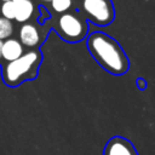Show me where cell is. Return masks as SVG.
<instances>
[{"label": "cell", "mask_w": 155, "mask_h": 155, "mask_svg": "<svg viewBox=\"0 0 155 155\" xmlns=\"http://www.w3.org/2000/svg\"><path fill=\"white\" fill-rule=\"evenodd\" d=\"M1 47H2V41L0 40V58H1Z\"/></svg>", "instance_id": "cell-13"}, {"label": "cell", "mask_w": 155, "mask_h": 155, "mask_svg": "<svg viewBox=\"0 0 155 155\" xmlns=\"http://www.w3.org/2000/svg\"><path fill=\"white\" fill-rule=\"evenodd\" d=\"M24 53V46L21 44L18 39H6L2 41L1 47V58L5 59L7 63L19 58Z\"/></svg>", "instance_id": "cell-7"}, {"label": "cell", "mask_w": 155, "mask_h": 155, "mask_svg": "<svg viewBox=\"0 0 155 155\" xmlns=\"http://www.w3.org/2000/svg\"><path fill=\"white\" fill-rule=\"evenodd\" d=\"M52 10L57 13H65L73 5V0H50Z\"/></svg>", "instance_id": "cell-11"}, {"label": "cell", "mask_w": 155, "mask_h": 155, "mask_svg": "<svg viewBox=\"0 0 155 155\" xmlns=\"http://www.w3.org/2000/svg\"><path fill=\"white\" fill-rule=\"evenodd\" d=\"M18 39L25 47H35L42 41L39 28L31 23H23L18 31Z\"/></svg>", "instance_id": "cell-6"}, {"label": "cell", "mask_w": 155, "mask_h": 155, "mask_svg": "<svg viewBox=\"0 0 155 155\" xmlns=\"http://www.w3.org/2000/svg\"><path fill=\"white\" fill-rule=\"evenodd\" d=\"M41 62V53L36 50L24 52L19 58L8 62L2 68V80L7 86L15 87L25 80L34 79Z\"/></svg>", "instance_id": "cell-2"}, {"label": "cell", "mask_w": 155, "mask_h": 155, "mask_svg": "<svg viewBox=\"0 0 155 155\" xmlns=\"http://www.w3.org/2000/svg\"><path fill=\"white\" fill-rule=\"evenodd\" d=\"M82 10L87 18L97 25H108L115 17L111 0H82Z\"/></svg>", "instance_id": "cell-4"}, {"label": "cell", "mask_w": 155, "mask_h": 155, "mask_svg": "<svg viewBox=\"0 0 155 155\" xmlns=\"http://www.w3.org/2000/svg\"><path fill=\"white\" fill-rule=\"evenodd\" d=\"M16 6V17L15 19L19 23H25L29 18H31L35 5L31 0H12Z\"/></svg>", "instance_id": "cell-8"}, {"label": "cell", "mask_w": 155, "mask_h": 155, "mask_svg": "<svg viewBox=\"0 0 155 155\" xmlns=\"http://www.w3.org/2000/svg\"><path fill=\"white\" fill-rule=\"evenodd\" d=\"M41 1H50V0H41Z\"/></svg>", "instance_id": "cell-15"}, {"label": "cell", "mask_w": 155, "mask_h": 155, "mask_svg": "<svg viewBox=\"0 0 155 155\" xmlns=\"http://www.w3.org/2000/svg\"><path fill=\"white\" fill-rule=\"evenodd\" d=\"M1 1H2V2H5V1H10V0H1Z\"/></svg>", "instance_id": "cell-14"}, {"label": "cell", "mask_w": 155, "mask_h": 155, "mask_svg": "<svg viewBox=\"0 0 155 155\" xmlns=\"http://www.w3.org/2000/svg\"><path fill=\"white\" fill-rule=\"evenodd\" d=\"M56 30L65 41L78 42L86 38L88 25L86 21L79 15L73 12H65L57 18Z\"/></svg>", "instance_id": "cell-3"}, {"label": "cell", "mask_w": 155, "mask_h": 155, "mask_svg": "<svg viewBox=\"0 0 155 155\" xmlns=\"http://www.w3.org/2000/svg\"><path fill=\"white\" fill-rule=\"evenodd\" d=\"M137 86H138L139 90H145V87H147V82H145V80H144L143 78L137 79Z\"/></svg>", "instance_id": "cell-12"}, {"label": "cell", "mask_w": 155, "mask_h": 155, "mask_svg": "<svg viewBox=\"0 0 155 155\" xmlns=\"http://www.w3.org/2000/svg\"><path fill=\"white\" fill-rule=\"evenodd\" d=\"M103 155H138V153L131 140L121 136H114L107 142Z\"/></svg>", "instance_id": "cell-5"}, {"label": "cell", "mask_w": 155, "mask_h": 155, "mask_svg": "<svg viewBox=\"0 0 155 155\" xmlns=\"http://www.w3.org/2000/svg\"><path fill=\"white\" fill-rule=\"evenodd\" d=\"M13 23L12 21H8L4 17H0V40L4 41L6 39H10L13 34Z\"/></svg>", "instance_id": "cell-9"}, {"label": "cell", "mask_w": 155, "mask_h": 155, "mask_svg": "<svg viewBox=\"0 0 155 155\" xmlns=\"http://www.w3.org/2000/svg\"><path fill=\"white\" fill-rule=\"evenodd\" d=\"M0 12H1V17L6 18L8 21L15 19V17H16V6H15V2L12 0L2 2L1 6H0Z\"/></svg>", "instance_id": "cell-10"}, {"label": "cell", "mask_w": 155, "mask_h": 155, "mask_svg": "<svg viewBox=\"0 0 155 155\" xmlns=\"http://www.w3.org/2000/svg\"><path fill=\"white\" fill-rule=\"evenodd\" d=\"M87 48L96 62L114 75H122L128 70L130 62L119 42L102 31H94L87 38Z\"/></svg>", "instance_id": "cell-1"}]
</instances>
